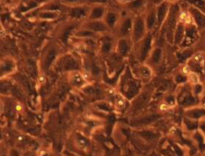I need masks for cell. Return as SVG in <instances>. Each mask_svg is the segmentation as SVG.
Returning a JSON list of instances; mask_svg holds the SVG:
<instances>
[{
	"label": "cell",
	"mask_w": 205,
	"mask_h": 156,
	"mask_svg": "<svg viewBox=\"0 0 205 156\" xmlns=\"http://www.w3.org/2000/svg\"><path fill=\"white\" fill-rule=\"evenodd\" d=\"M180 3L172 4L170 7L168 16L164 22L163 26L158 31L159 35L164 36L166 41L169 44H173L174 42V33L176 30V27L179 23V13H180Z\"/></svg>",
	"instance_id": "cell-1"
},
{
	"label": "cell",
	"mask_w": 205,
	"mask_h": 156,
	"mask_svg": "<svg viewBox=\"0 0 205 156\" xmlns=\"http://www.w3.org/2000/svg\"><path fill=\"white\" fill-rule=\"evenodd\" d=\"M134 22V15L126 12L122 8V16H121L119 22L117 23L116 27L112 31L113 34L117 39L119 38H126L130 37L132 32V27Z\"/></svg>",
	"instance_id": "cell-2"
},
{
	"label": "cell",
	"mask_w": 205,
	"mask_h": 156,
	"mask_svg": "<svg viewBox=\"0 0 205 156\" xmlns=\"http://www.w3.org/2000/svg\"><path fill=\"white\" fill-rule=\"evenodd\" d=\"M154 33L149 32L143 39L134 43L133 49L136 57L140 61H144L149 57L154 44Z\"/></svg>",
	"instance_id": "cell-3"
},
{
	"label": "cell",
	"mask_w": 205,
	"mask_h": 156,
	"mask_svg": "<svg viewBox=\"0 0 205 156\" xmlns=\"http://www.w3.org/2000/svg\"><path fill=\"white\" fill-rule=\"evenodd\" d=\"M81 22L73 21V20L66 18V20L60 22L58 25L55 26L52 32V37L64 40L68 38L71 34H74V32L79 28Z\"/></svg>",
	"instance_id": "cell-4"
},
{
	"label": "cell",
	"mask_w": 205,
	"mask_h": 156,
	"mask_svg": "<svg viewBox=\"0 0 205 156\" xmlns=\"http://www.w3.org/2000/svg\"><path fill=\"white\" fill-rule=\"evenodd\" d=\"M89 10V4H82V5L72 6V7H65L64 14L66 15L67 19L82 23L83 21H85L88 18Z\"/></svg>",
	"instance_id": "cell-5"
},
{
	"label": "cell",
	"mask_w": 205,
	"mask_h": 156,
	"mask_svg": "<svg viewBox=\"0 0 205 156\" xmlns=\"http://www.w3.org/2000/svg\"><path fill=\"white\" fill-rule=\"evenodd\" d=\"M149 33L145 23V19H144V15L139 14L134 16V22H133V27H132V32H131V40L133 41V43L140 41L141 39H143L146 35Z\"/></svg>",
	"instance_id": "cell-6"
},
{
	"label": "cell",
	"mask_w": 205,
	"mask_h": 156,
	"mask_svg": "<svg viewBox=\"0 0 205 156\" xmlns=\"http://www.w3.org/2000/svg\"><path fill=\"white\" fill-rule=\"evenodd\" d=\"M121 16H122V7L116 5V4L108 7V10L106 14H105L103 21L106 24L110 32H112L114 30V28H115L117 23L119 22Z\"/></svg>",
	"instance_id": "cell-7"
},
{
	"label": "cell",
	"mask_w": 205,
	"mask_h": 156,
	"mask_svg": "<svg viewBox=\"0 0 205 156\" xmlns=\"http://www.w3.org/2000/svg\"><path fill=\"white\" fill-rule=\"evenodd\" d=\"M81 27L87 29V30L91 31L94 34L100 36L103 34H106V33H109L110 30L108 29V27L106 26V24L104 23L103 20H88L86 19L85 21H83L81 23Z\"/></svg>",
	"instance_id": "cell-8"
},
{
	"label": "cell",
	"mask_w": 205,
	"mask_h": 156,
	"mask_svg": "<svg viewBox=\"0 0 205 156\" xmlns=\"http://www.w3.org/2000/svg\"><path fill=\"white\" fill-rule=\"evenodd\" d=\"M145 23L147 26V29L149 32L154 33L158 29V21H157V12H156V5L149 4L148 7L143 13Z\"/></svg>",
	"instance_id": "cell-9"
},
{
	"label": "cell",
	"mask_w": 205,
	"mask_h": 156,
	"mask_svg": "<svg viewBox=\"0 0 205 156\" xmlns=\"http://www.w3.org/2000/svg\"><path fill=\"white\" fill-rule=\"evenodd\" d=\"M59 52V46L56 42L52 41H48L45 45L44 49H43V64L45 65H49L53 62L55 57H57V54Z\"/></svg>",
	"instance_id": "cell-10"
},
{
	"label": "cell",
	"mask_w": 205,
	"mask_h": 156,
	"mask_svg": "<svg viewBox=\"0 0 205 156\" xmlns=\"http://www.w3.org/2000/svg\"><path fill=\"white\" fill-rule=\"evenodd\" d=\"M149 5V0H132L125 6H123V9L126 12L130 13L132 15H139L144 13L146 8Z\"/></svg>",
	"instance_id": "cell-11"
},
{
	"label": "cell",
	"mask_w": 205,
	"mask_h": 156,
	"mask_svg": "<svg viewBox=\"0 0 205 156\" xmlns=\"http://www.w3.org/2000/svg\"><path fill=\"white\" fill-rule=\"evenodd\" d=\"M189 13L193 19V23L197 27L198 30L202 31L205 29V13L202 12L199 8L196 7L193 4H188L187 6Z\"/></svg>",
	"instance_id": "cell-12"
},
{
	"label": "cell",
	"mask_w": 205,
	"mask_h": 156,
	"mask_svg": "<svg viewBox=\"0 0 205 156\" xmlns=\"http://www.w3.org/2000/svg\"><path fill=\"white\" fill-rule=\"evenodd\" d=\"M200 31L194 24H190V25H185V37L182 42L181 46L187 47L191 44H195L196 41L199 38Z\"/></svg>",
	"instance_id": "cell-13"
},
{
	"label": "cell",
	"mask_w": 205,
	"mask_h": 156,
	"mask_svg": "<svg viewBox=\"0 0 205 156\" xmlns=\"http://www.w3.org/2000/svg\"><path fill=\"white\" fill-rule=\"evenodd\" d=\"M61 13L58 11H52V10H40L36 9L34 12H32V16L35 17L37 20L40 21H47V22H53L59 19Z\"/></svg>",
	"instance_id": "cell-14"
},
{
	"label": "cell",
	"mask_w": 205,
	"mask_h": 156,
	"mask_svg": "<svg viewBox=\"0 0 205 156\" xmlns=\"http://www.w3.org/2000/svg\"><path fill=\"white\" fill-rule=\"evenodd\" d=\"M133 46H134V43L130 37L119 38L116 41L115 49H116V52L120 56H126L128 55L130 50L133 48Z\"/></svg>",
	"instance_id": "cell-15"
},
{
	"label": "cell",
	"mask_w": 205,
	"mask_h": 156,
	"mask_svg": "<svg viewBox=\"0 0 205 156\" xmlns=\"http://www.w3.org/2000/svg\"><path fill=\"white\" fill-rule=\"evenodd\" d=\"M171 7V4L167 3L166 1L161 2L160 4L156 5V12H157V21H158V29L157 32L161 29V27L163 26L164 22H165L166 18L168 16Z\"/></svg>",
	"instance_id": "cell-16"
},
{
	"label": "cell",
	"mask_w": 205,
	"mask_h": 156,
	"mask_svg": "<svg viewBox=\"0 0 205 156\" xmlns=\"http://www.w3.org/2000/svg\"><path fill=\"white\" fill-rule=\"evenodd\" d=\"M68 81L71 86H73L74 88H77V89L84 87L87 83L85 76L81 73L79 70H73V71L69 72Z\"/></svg>",
	"instance_id": "cell-17"
},
{
	"label": "cell",
	"mask_w": 205,
	"mask_h": 156,
	"mask_svg": "<svg viewBox=\"0 0 205 156\" xmlns=\"http://www.w3.org/2000/svg\"><path fill=\"white\" fill-rule=\"evenodd\" d=\"M108 10V6L105 5H90L88 20H103Z\"/></svg>",
	"instance_id": "cell-18"
},
{
	"label": "cell",
	"mask_w": 205,
	"mask_h": 156,
	"mask_svg": "<svg viewBox=\"0 0 205 156\" xmlns=\"http://www.w3.org/2000/svg\"><path fill=\"white\" fill-rule=\"evenodd\" d=\"M205 62V53L201 51H197L191 56V58L186 64L190 67L191 71H194V68H200L203 66Z\"/></svg>",
	"instance_id": "cell-19"
},
{
	"label": "cell",
	"mask_w": 205,
	"mask_h": 156,
	"mask_svg": "<svg viewBox=\"0 0 205 156\" xmlns=\"http://www.w3.org/2000/svg\"><path fill=\"white\" fill-rule=\"evenodd\" d=\"M16 69V62H15L14 58L10 57V56H6L1 61V73L2 75H8V74L12 73Z\"/></svg>",
	"instance_id": "cell-20"
},
{
	"label": "cell",
	"mask_w": 205,
	"mask_h": 156,
	"mask_svg": "<svg viewBox=\"0 0 205 156\" xmlns=\"http://www.w3.org/2000/svg\"><path fill=\"white\" fill-rule=\"evenodd\" d=\"M162 56H163V50H162L161 47L159 46H154L150 53L149 57L147 58L148 62L147 64L149 66L152 67V65H157L160 63V61L162 59Z\"/></svg>",
	"instance_id": "cell-21"
},
{
	"label": "cell",
	"mask_w": 205,
	"mask_h": 156,
	"mask_svg": "<svg viewBox=\"0 0 205 156\" xmlns=\"http://www.w3.org/2000/svg\"><path fill=\"white\" fill-rule=\"evenodd\" d=\"M137 73L140 77L144 79H149L153 75L152 67L149 66L147 63H141L140 65L137 66Z\"/></svg>",
	"instance_id": "cell-22"
},
{
	"label": "cell",
	"mask_w": 205,
	"mask_h": 156,
	"mask_svg": "<svg viewBox=\"0 0 205 156\" xmlns=\"http://www.w3.org/2000/svg\"><path fill=\"white\" fill-rule=\"evenodd\" d=\"M184 37H185V25L179 22L174 33V42H173V44L181 45L184 40Z\"/></svg>",
	"instance_id": "cell-23"
},
{
	"label": "cell",
	"mask_w": 205,
	"mask_h": 156,
	"mask_svg": "<svg viewBox=\"0 0 205 156\" xmlns=\"http://www.w3.org/2000/svg\"><path fill=\"white\" fill-rule=\"evenodd\" d=\"M60 2L65 7H72V6L87 4V0H60Z\"/></svg>",
	"instance_id": "cell-24"
},
{
	"label": "cell",
	"mask_w": 205,
	"mask_h": 156,
	"mask_svg": "<svg viewBox=\"0 0 205 156\" xmlns=\"http://www.w3.org/2000/svg\"><path fill=\"white\" fill-rule=\"evenodd\" d=\"M87 4L89 5H105V6H112L114 4L113 0H87Z\"/></svg>",
	"instance_id": "cell-25"
},
{
	"label": "cell",
	"mask_w": 205,
	"mask_h": 156,
	"mask_svg": "<svg viewBox=\"0 0 205 156\" xmlns=\"http://www.w3.org/2000/svg\"><path fill=\"white\" fill-rule=\"evenodd\" d=\"M187 79L189 81V83H190L191 85H196L198 83H200V78H199V75L196 73V72L194 71H191L190 73L187 75Z\"/></svg>",
	"instance_id": "cell-26"
},
{
	"label": "cell",
	"mask_w": 205,
	"mask_h": 156,
	"mask_svg": "<svg viewBox=\"0 0 205 156\" xmlns=\"http://www.w3.org/2000/svg\"><path fill=\"white\" fill-rule=\"evenodd\" d=\"M115 106L118 109H122V108L125 107V100L122 98V97H117L115 100Z\"/></svg>",
	"instance_id": "cell-27"
},
{
	"label": "cell",
	"mask_w": 205,
	"mask_h": 156,
	"mask_svg": "<svg viewBox=\"0 0 205 156\" xmlns=\"http://www.w3.org/2000/svg\"><path fill=\"white\" fill-rule=\"evenodd\" d=\"M113 1H114V4L120 6V7H123V6H125L126 4H128L129 2H131L132 0H113Z\"/></svg>",
	"instance_id": "cell-28"
},
{
	"label": "cell",
	"mask_w": 205,
	"mask_h": 156,
	"mask_svg": "<svg viewBox=\"0 0 205 156\" xmlns=\"http://www.w3.org/2000/svg\"><path fill=\"white\" fill-rule=\"evenodd\" d=\"M159 109H160V111H162V112H166V111H168V110L170 109V105L169 104H167L166 102L161 103L160 106H159Z\"/></svg>",
	"instance_id": "cell-29"
},
{
	"label": "cell",
	"mask_w": 205,
	"mask_h": 156,
	"mask_svg": "<svg viewBox=\"0 0 205 156\" xmlns=\"http://www.w3.org/2000/svg\"><path fill=\"white\" fill-rule=\"evenodd\" d=\"M164 1H166L167 3H169V4H176V3H179L180 2V0H164Z\"/></svg>",
	"instance_id": "cell-30"
},
{
	"label": "cell",
	"mask_w": 205,
	"mask_h": 156,
	"mask_svg": "<svg viewBox=\"0 0 205 156\" xmlns=\"http://www.w3.org/2000/svg\"><path fill=\"white\" fill-rule=\"evenodd\" d=\"M39 156H51L50 153L48 152V151H42L41 153H40Z\"/></svg>",
	"instance_id": "cell-31"
},
{
	"label": "cell",
	"mask_w": 205,
	"mask_h": 156,
	"mask_svg": "<svg viewBox=\"0 0 205 156\" xmlns=\"http://www.w3.org/2000/svg\"><path fill=\"white\" fill-rule=\"evenodd\" d=\"M15 109H16L17 111H21V110H22V105L20 103H17V105L15 106Z\"/></svg>",
	"instance_id": "cell-32"
}]
</instances>
